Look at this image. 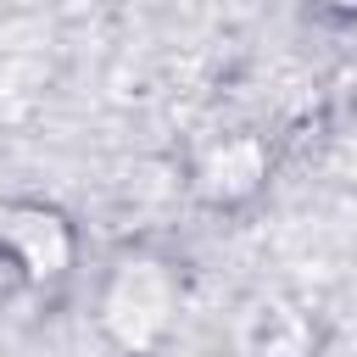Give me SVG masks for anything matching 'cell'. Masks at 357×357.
I'll return each instance as SVG.
<instances>
[{
  "instance_id": "obj_1",
  "label": "cell",
  "mask_w": 357,
  "mask_h": 357,
  "mask_svg": "<svg viewBox=\"0 0 357 357\" xmlns=\"http://www.w3.org/2000/svg\"><path fill=\"white\" fill-rule=\"evenodd\" d=\"M178 301H184L178 268L167 257H156V251H128L100 279L95 324L123 357H151V351H162L173 340Z\"/></svg>"
},
{
  "instance_id": "obj_2",
  "label": "cell",
  "mask_w": 357,
  "mask_h": 357,
  "mask_svg": "<svg viewBox=\"0 0 357 357\" xmlns=\"http://www.w3.org/2000/svg\"><path fill=\"white\" fill-rule=\"evenodd\" d=\"M0 257L22 273V284L56 290L78 268V234H73L67 212H56L45 201H11L0 212Z\"/></svg>"
},
{
  "instance_id": "obj_3",
  "label": "cell",
  "mask_w": 357,
  "mask_h": 357,
  "mask_svg": "<svg viewBox=\"0 0 357 357\" xmlns=\"http://www.w3.org/2000/svg\"><path fill=\"white\" fill-rule=\"evenodd\" d=\"M273 173V151L262 134H223L201 151L195 173H190V190L206 201V206H245Z\"/></svg>"
},
{
  "instance_id": "obj_4",
  "label": "cell",
  "mask_w": 357,
  "mask_h": 357,
  "mask_svg": "<svg viewBox=\"0 0 357 357\" xmlns=\"http://www.w3.org/2000/svg\"><path fill=\"white\" fill-rule=\"evenodd\" d=\"M318 346V329L312 318L296 307V301H257L251 318H245V357H312Z\"/></svg>"
},
{
  "instance_id": "obj_5",
  "label": "cell",
  "mask_w": 357,
  "mask_h": 357,
  "mask_svg": "<svg viewBox=\"0 0 357 357\" xmlns=\"http://www.w3.org/2000/svg\"><path fill=\"white\" fill-rule=\"evenodd\" d=\"M329 11L335 17H351V0H329Z\"/></svg>"
}]
</instances>
